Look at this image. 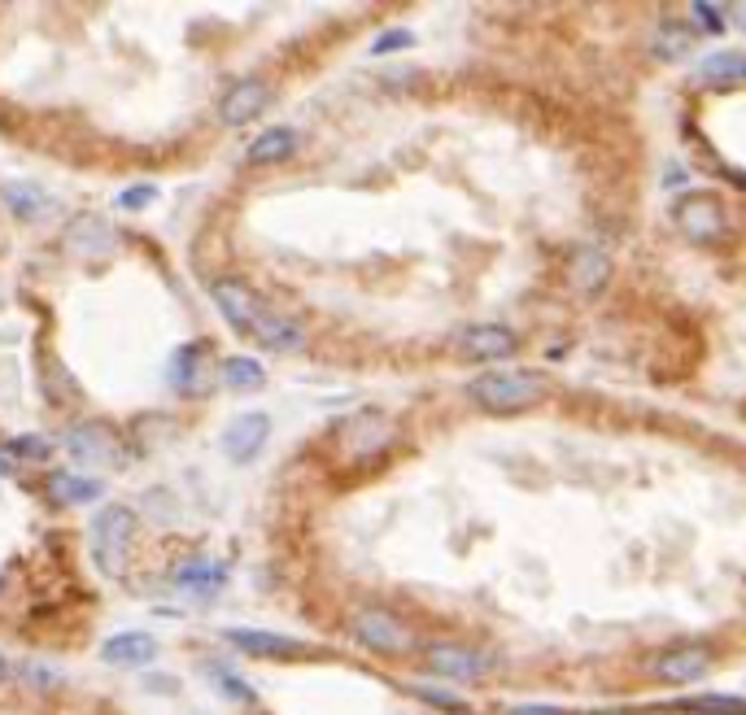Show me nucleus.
I'll use <instances>...</instances> for the list:
<instances>
[{"label":"nucleus","instance_id":"obj_1","mask_svg":"<svg viewBox=\"0 0 746 715\" xmlns=\"http://www.w3.org/2000/svg\"><path fill=\"white\" fill-rule=\"evenodd\" d=\"M210 297H215V305L224 310L227 323H231L236 332L253 336L262 350H271V354H293V350L305 345V332H301L298 319L267 310V305L253 297L249 284H240V280H215V284H210Z\"/></svg>","mask_w":746,"mask_h":715},{"label":"nucleus","instance_id":"obj_2","mask_svg":"<svg viewBox=\"0 0 746 715\" xmlns=\"http://www.w3.org/2000/svg\"><path fill=\"white\" fill-rule=\"evenodd\" d=\"M467 397L489 415H520L528 406H537L541 380L532 371H520V366H494V371H485L467 384Z\"/></svg>","mask_w":746,"mask_h":715},{"label":"nucleus","instance_id":"obj_3","mask_svg":"<svg viewBox=\"0 0 746 715\" xmlns=\"http://www.w3.org/2000/svg\"><path fill=\"white\" fill-rule=\"evenodd\" d=\"M132 537H136V515L127 506H101V515L92 519V559L110 580H118L127 568Z\"/></svg>","mask_w":746,"mask_h":715},{"label":"nucleus","instance_id":"obj_4","mask_svg":"<svg viewBox=\"0 0 746 715\" xmlns=\"http://www.w3.org/2000/svg\"><path fill=\"white\" fill-rule=\"evenodd\" d=\"M672 218H676V227H681L694 245H721V240L729 236V215H725V206H721L716 197H707V193L681 197V201L672 206Z\"/></svg>","mask_w":746,"mask_h":715},{"label":"nucleus","instance_id":"obj_5","mask_svg":"<svg viewBox=\"0 0 746 715\" xmlns=\"http://www.w3.org/2000/svg\"><path fill=\"white\" fill-rule=\"evenodd\" d=\"M424 659H428V672H433V676H446V681H480V676L494 667V654H489V650H476V645H458V642L428 645Z\"/></svg>","mask_w":746,"mask_h":715},{"label":"nucleus","instance_id":"obj_6","mask_svg":"<svg viewBox=\"0 0 746 715\" xmlns=\"http://www.w3.org/2000/svg\"><path fill=\"white\" fill-rule=\"evenodd\" d=\"M354 638L367 650H375V654H406L415 645V633L397 615H388L380 607H367V611L354 615Z\"/></svg>","mask_w":746,"mask_h":715},{"label":"nucleus","instance_id":"obj_7","mask_svg":"<svg viewBox=\"0 0 746 715\" xmlns=\"http://www.w3.org/2000/svg\"><path fill=\"white\" fill-rule=\"evenodd\" d=\"M651 672L664 685H698L712 672V650H703V645H676V650H664L655 659Z\"/></svg>","mask_w":746,"mask_h":715},{"label":"nucleus","instance_id":"obj_8","mask_svg":"<svg viewBox=\"0 0 746 715\" xmlns=\"http://www.w3.org/2000/svg\"><path fill=\"white\" fill-rule=\"evenodd\" d=\"M458 345L472 362H502V357H511L520 350V336L511 328H502V323H476V328H467L458 336Z\"/></svg>","mask_w":746,"mask_h":715},{"label":"nucleus","instance_id":"obj_9","mask_svg":"<svg viewBox=\"0 0 746 715\" xmlns=\"http://www.w3.org/2000/svg\"><path fill=\"white\" fill-rule=\"evenodd\" d=\"M114 245H118V231L101 215H79L66 227V249L79 258H105V253H114Z\"/></svg>","mask_w":746,"mask_h":715},{"label":"nucleus","instance_id":"obj_10","mask_svg":"<svg viewBox=\"0 0 746 715\" xmlns=\"http://www.w3.org/2000/svg\"><path fill=\"white\" fill-rule=\"evenodd\" d=\"M267 105H271V87H267L262 79H240V83L224 96L219 118H224L227 127H240V123H253Z\"/></svg>","mask_w":746,"mask_h":715},{"label":"nucleus","instance_id":"obj_11","mask_svg":"<svg viewBox=\"0 0 746 715\" xmlns=\"http://www.w3.org/2000/svg\"><path fill=\"white\" fill-rule=\"evenodd\" d=\"M267 436H271V419L262 411H249V415L231 419V428L224 432V454L231 463H249L267 445Z\"/></svg>","mask_w":746,"mask_h":715},{"label":"nucleus","instance_id":"obj_12","mask_svg":"<svg viewBox=\"0 0 746 715\" xmlns=\"http://www.w3.org/2000/svg\"><path fill=\"white\" fill-rule=\"evenodd\" d=\"M388 441H393V424H388L384 415H375V411H367V415H359V419L345 424V449H350L354 458H372Z\"/></svg>","mask_w":746,"mask_h":715},{"label":"nucleus","instance_id":"obj_13","mask_svg":"<svg viewBox=\"0 0 746 715\" xmlns=\"http://www.w3.org/2000/svg\"><path fill=\"white\" fill-rule=\"evenodd\" d=\"M227 642L236 645L240 654H253V659H293V654H301V645L293 638L262 633V629H231Z\"/></svg>","mask_w":746,"mask_h":715},{"label":"nucleus","instance_id":"obj_14","mask_svg":"<svg viewBox=\"0 0 746 715\" xmlns=\"http://www.w3.org/2000/svg\"><path fill=\"white\" fill-rule=\"evenodd\" d=\"M101 659L114 663V667H145L157 659V642L149 633H118V638L101 645Z\"/></svg>","mask_w":746,"mask_h":715},{"label":"nucleus","instance_id":"obj_15","mask_svg":"<svg viewBox=\"0 0 746 715\" xmlns=\"http://www.w3.org/2000/svg\"><path fill=\"white\" fill-rule=\"evenodd\" d=\"M66 449H71L75 458H83V463H118V458H123L118 441H114L110 432L92 428V424L71 432V436H66Z\"/></svg>","mask_w":746,"mask_h":715},{"label":"nucleus","instance_id":"obj_16","mask_svg":"<svg viewBox=\"0 0 746 715\" xmlns=\"http://www.w3.org/2000/svg\"><path fill=\"white\" fill-rule=\"evenodd\" d=\"M301 136L293 127H271V132H262L258 141L249 144V166H271V162H289L293 153H298Z\"/></svg>","mask_w":746,"mask_h":715},{"label":"nucleus","instance_id":"obj_17","mask_svg":"<svg viewBox=\"0 0 746 715\" xmlns=\"http://www.w3.org/2000/svg\"><path fill=\"white\" fill-rule=\"evenodd\" d=\"M4 206H9L18 218H27V222H31V218L53 215V201H49L35 184H9V188H4Z\"/></svg>","mask_w":746,"mask_h":715},{"label":"nucleus","instance_id":"obj_18","mask_svg":"<svg viewBox=\"0 0 746 715\" xmlns=\"http://www.w3.org/2000/svg\"><path fill=\"white\" fill-rule=\"evenodd\" d=\"M224 384L231 393H258V388L267 384V371L258 366V357H227Z\"/></svg>","mask_w":746,"mask_h":715},{"label":"nucleus","instance_id":"obj_19","mask_svg":"<svg viewBox=\"0 0 746 715\" xmlns=\"http://www.w3.org/2000/svg\"><path fill=\"white\" fill-rule=\"evenodd\" d=\"M698 79H703V83H716V87L746 83V53H716V58H707V62L698 66Z\"/></svg>","mask_w":746,"mask_h":715},{"label":"nucleus","instance_id":"obj_20","mask_svg":"<svg viewBox=\"0 0 746 715\" xmlns=\"http://www.w3.org/2000/svg\"><path fill=\"white\" fill-rule=\"evenodd\" d=\"M607 253H598V249H581L577 258H572V284L581 288V292H598V288L607 284Z\"/></svg>","mask_w":746,"mask_h":715},{"label":"nucleus","instance_id":"obj_21","mask_svg":"<svg viewBox=\"0 0 746 715\" xmlns=\"http://www.w3.org/2000/svg\"><path fill=\"white\" fill-rule=\"evenodd\" d=\"M201 345H184L179 354L170 357V384L179 393H201V380H197V366H201Z\"/></svg>","mask_w":746,"mask_h":715},{"label":"nucleus","instance_id":"obj_22","mask_svg":"<svg viewBox=\"0 0 746 715\" xmlns=\"http://www.w3.org/2000/svg\"><path fill=\"white\" fill-rule=\"evenodd\" d=\"M49 498L53 501H92V498H101V485L96 480H83V476H71V472H58L53 480H49Z\"/></svg>","mask_w":746,"mask_h":715},{"label":"nucleus","instance_id":"obj_23","mask_svg":"<svg viewBox=\"0 0 746 715\" xmlns=\"http://www.w3.org/2000/svg\"><path fill=\"white\" fill-rule=\"evenodd\" d=\"M690 53V31H681V27H660V35H655V58H685Z\"/></svg>","mask_w":746,"mask_h":715},{"label":"nucleus","instance_id":"obj_24","mask_svg":"<svg viewBox=\"0 0 746 715\" xmlns=\"http://www.w3.org/2000/svg\"><path fill=\"white\" fill-rule=\"evenodd\" d=\"M206 676H210V681L224 690L227 698H236V703H253V690H249L240 676H231L224 663H210V667H206Z\"/></svg>","mask_w":746,"mask_h":715},{"label":"nucleus","instance_id":"obj_25","mask_svg":"<svg viewBox=\"0 0 746 715\" xmlns=\"http://www.w3.org/2000/svg\"><path fill=\"white\" fill-rule=\"evenodd\" d=\"M179 584H188V589H197V584H219L224 580V568H215V563H206V559H193V563H184L179 572H175Z\"/></svg>","mask_w":746,"mask_h":715},{"label":"nucleus","instance_id":"obj_26","mask_svg":"<svg viewBox=\"0 0 746 715\" xmlns=\"http://www.w3.org/2000/svg\"><path fill=\"white\" fill-rule=\"evenodd\" d=\"M415 698L419 703H428V707H437V712H467V703L458 698V694H446V690H433V685H415Z\"/></svg>","mask_w":746,"mask_h":715},{"label":"nucleus","instance_id":"obj_27","mask_svg":"<svg viewBox=\"0 0 746 715\" xmlns=\"http://www.w3.org/2000/svg\"><path fill=\"white\" fill-rule=\"evenodd\" d=\"M725 4H694V18L707 27V31H725Z\"/></svg>","mask_w":746,"mask_h":715},{"label":"nucleus","instance_id":"obj_28","mask_svg":"<svg viewBox=\"0 0 746 715\" xmlns=\"http://www.w3.org/2000/svg\"><path fill=\"white\" fill-rule=\"evenodd\" d=\"M411 44V31H384L372 44V53H393V49H406Z\"/></svg>","mask_w":746,"mask_h":715},{"label":"nucleus","instance_id":"obj_29","mask_svg":"<svg viewBox=\"0 0 746 715\" xmlns=\"http://www.w3.org/2000/svg\"><path fill=\"white\" fill-rule=\"evenodd\" d=\"M507 715H568L563 707H550V703H520V707H511Z\"/></svg>","mask_w":746,"mask_h":715},{"label":"nucleus","instance_id":"obj_30","mask_svg":"<svg viewBox=\"0 0 746 715\" xmlns=\"http://www.w3.org/2000/svg\"><path fill=\"white\" fill-rule=\"evenodd\" d=\"M118 201H123L127 210H141V206H149V201H153V188H141V193H123Z\"/></svg>","mask_w":746,"mask_h":715},{"label":"nucleus","instance_id":"obj_31","mask_svg":"<svg viewBox=\"0 0 746 715\" xmlns=\"http://www.w3.org/2000/svg\"><path fill=\"white\" fill-rule=\"evenodd\" d=\"M22 454H18V445H0V472H13V463H18Z\"/></svg>","mask_w":746,"mask_h":715},{"label":"nucleus","instance_id":"obj_32","mask_svg":"<svg viewBox=\"0 0 746 715\" xmlns=\"http://www.w3.org/2000/svg\"><path fill=\"white\" fill-rule=\"evenodd\" d=\"M729 13H734V22L746 31V4H729Z\"/></svg>","mask_w":746,"mask_h":715},{"label":"nucleus","instance_id":"obj_33","mask_svg":"<svg viewBox=\"0 0 746 715\" xmlns=\"http://www.w3.org/2000/svg\"><path fill=\"white\" fill-rule=\"evenodd\" d=\"M4 681H9V659L0 654V685H4Z\"/></svg>","mask_w":746,"mask_h":715}]
</instances>
